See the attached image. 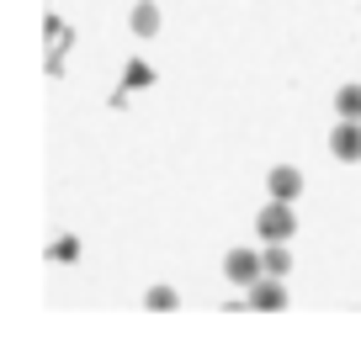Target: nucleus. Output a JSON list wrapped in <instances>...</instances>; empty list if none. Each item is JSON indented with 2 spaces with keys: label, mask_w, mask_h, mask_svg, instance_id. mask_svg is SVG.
Listing matches in <instances>:
<instances>
[{
  "label": "nucleus",
  "mask_w": 361,
  "mask_h": 355,
  "mask_svg": "<svg viewBox=\"0 0 361 355\" xmlns=\"http://www.w3.org/2000/svg\"><path fill=\"white\" fill-rule=\"evenodd\" d=\"M293 233H298V218H293V207L276 197L266 212H260V239H266V244H282V239H293Z\"/></svg>",
  "instance_id": "1"
},
{
  "label": "nucleus",
  "mask_w": 361,
  "mask_h": 355,
  "mask_svg": "<svg viewBox=\"0 0 361 355\" xmlns=\"http://www.w3.org/2000/svg\"><path fill=\"white\" fill-rule=\"evenodd\" d=\"M224 270H228V281H239V287H250V281H255L260 270H266V260H255V249H228Z\"/></svg>",
  "instance_id": "2"
},
{
  "label": "nucleus",
  "mask_w": 361,
  "mask_h": 355,
  "mask_svg": "<svg viewBox=\"0 0 361 355\" xmlns=\"http://www.w3.org/2000/svg\"><path fill=\"white\" fill-rule=\"evenodd\" d=\"M329 149H335V159H361V123L356 117H345V123L329 133Z\"/></svg>",
  "instance_id": "3"
},
{
  "label": "nucleus",
  "mask_w": 361,
  "mask_h": 355,
  "mask_svg": "<svg viewBox=\"0 0 361 355\" xmlns=\"http://www.w3.org/2000/svg\"><path fill=\"white\" fill-rule=\"evenodd\" d=\"M250 308L276 313V308H287V292L276 287V281H250Z\"/></svg>",
  "instance_id": "4"
},
{
  "label": "nucleus",
  "mask_w": 361,
  "mask_h": 355,
  "mask_svg": "<svg viewBox=\"0 0 361 355\" xmlns=\"http://www.w3.org/2000/svg\"><path fill=\"white\" fill-rule=\"evenodd\" d=\"M298 191H303V175H298L293 165H276V170H271V197H282V201H293Z\"/></svg>",
  "instance_id": "5"
},
{
  "label": "nucleus",
  "mask_w": 361,
  "mask_h": 355,
  "mask_svg": "<svg viewBox=\"0 0 361 355\" xmlns=\"http://www.w3.org/2000/svg\"><path fill=\"white\" fill-rule=\"evenodd\" d=\"M335 106H340V117H356V123H361V85H345L335 96Z\"/></svg>",
  "instance_id": "6"
},
{
  "label": "nucleus",
  "mask_w": 361,
  "mask_h": 355,
  "mask_svg": "<svg viewBox=\"0 0 361 355\" xmlns=\"http://www.w3.org/2000/svg\"><path fill=\"white\" fill-rule=\"evenodd\" d=\"M154 27H159V11H154V6H149V0H144V6H138V11H133V32H154Z\"/></svg>",
  "instance_id": "7"
},
{
  "label": "nucleus",
  "mask_w": 361,
  "mask_h": 355,
  "mask_svg": "<svg viewBox=\"0 0 361 355\" xmlns=\"http://www.w3.org/2000/svg\"><path fill=\"white\" fill-rule=\"evenodd\" d=\"M260 260H266V270H271V276H282V270L293 266V255H287L282 244H271V249H266V255H260Z\"/></svg>",
  "instance_id": "8"
},
{
  "label": "nucleus",
  "mask_w": 361,
  "mask_h": 355,
  "mask_svg": "<svg viewBox=\"0 0 361 355\" xmlns=\"http://www.w3.org/2000/svg\"><path fill=\"white\" fill-rule=\"evenodd\" d=\"M149 308H176V292H165V287H154V292H149Z\"/></svg>",
  "instance_id": "9"
},
{
  "label": "nucleus",
  "mask_w": 361,
  "mask_h": 355,
  "mask_svg": "<svg viewBox=\"0 0 361 355\" xmlns=\"http://www.w3.org/2000/svg\"><path fill=\"white\" fill-rule=\"evenodd\" d=\"M128 85H149V69L144 64H128Z\"/></svg>",
  "instance_id": "10"
}]
</instances>
